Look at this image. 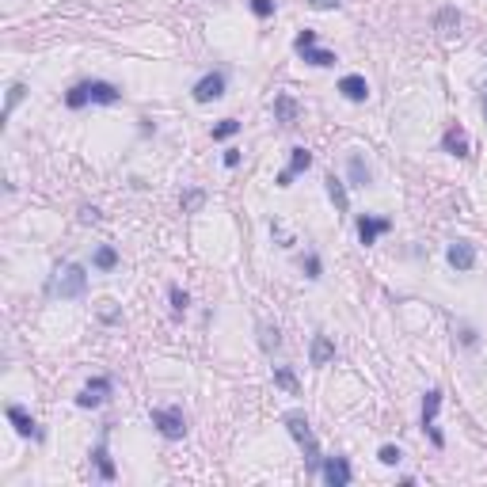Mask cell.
Listing matches in <instances>:
<instances>
[{"instance_id": "cell-25", "label": "cell", "mask_w": 487, "mask_h": 487, "mask_svg": "<svg viewBox=\"0 0 487 487\" xmlns=\"http://www.w3.org/2000/svg\"><path fill=\"white\" fill-rule=\"evenodd\" d=\"M274 381H278V385H282L286 392H297V377L286 369V365H282V369H274Z\"/></svg>"}, {"instance_id": "cell-2", "label": "cell", "mask_w": 487, "mask_h": 487, "mask_svg": "<svg viewBox=\"0 0 487 487\" xmlns=\"http://www.w3.org/2000/svg\"><path fill=\"white\" fill-rule=\"evenodd\" d=\"M286 426H289V434H293V442L305 449L308 464H312V468H320V464H324V457H320V445H316L312 430H308V419L301 415V411H289V415H286Z\"/></svg>"}, {"instance_id": "cell-3", "label": "cell", "mask_w": 487, "mask_h": 487, "mask_svg": "<svg viewBox=\"0 0 487 487\" xmlns=\"http://www.w3.org/2000/svg\"><path fill=\"white\" fill-rule=\"evenodd\" d=\"M84 286H88V274H84V267H80V263H69V267H61L58 278L50 282V293H58V297H80Z\"/></svg>"}, {"instance_id": "cell-30", "label": "cell", "mask_w": 487, "mask_h": 487, "mask_svg": "<svg viewBox=\"0 0 487 487\" xmlns=\"http://www.w3.org/2000/svg\"><path fill=\"white\" fill-rule=\"evenodd\" d=\"M305 274H308V278H320V259H316V255L305 259Z\"/></svg>"}, {"instance_id": "cell-19", "label": "cell", "mask_w": 487, "mask_h": 487, "mask_svg": "<svg viewBox=\"0 0 487 487\" xmlns=\"http://www.w3.org/2000/svg\"><path fill=\"white\" fill-rule=\"evenodd\" d=\"M274 110H278V122H282V126H293V118H297V103L289 99V96H278V99H274Z\"/></svg>"}, {"instance_id": "cell-22", "label": "cell", "mask_w": 487, "mask_h": 487, "mask_svg": "<svg viewBox=\"0 0 487 487\" xmlns=\"http://www.w3.org/2000/svg\"><path fill=\"white\" fill-rule=\"evenodd\" d=\"M115 263H118V251L115 248H99L96 251V267L99 270H115Z\"/></svg>"}, {"instance_id": "cell-21", "label": "cell", "mask_w": 487, "mask_h": 487, "mask_svg": "<svg viewBox=\"0 0 487 487\" xmlns=\"http://www.w3.org/2000/svg\"><path fill=\"white\" fill-rule=\"evenodd\" d=\"M240 134V122L236 118H221L217 126H213V141H229V137Z\"/></svg>"}, {"instance_id": "cell-34", "label": "cell", "mask_w": 487, "mask_h": 487, "mask_svg": "<svg viewBox=\"0 0 487 487\" xmlns=\"http://www.w3.org/2000/svg\"><path fill=\"white\" fill-rule=\"evenodd\" d=\"M483 115H487V96H483Z\"/></svg>"}, {"instance_id": "cell-26", "label": "cell", "mask_w": 487, "mask_h": 487, "mask_svg": "<svg viewBox=\"0 0 487 487\" xmlns=\"http://www.w3.org/2000/svg\"><path fill=\"white\" fill-rule=\"evenodd\" d=\"M377 457H381V464H400V457H404V453H400L396 445H381Z\"/></svg>"}, {"instance_id": "cell-24", "label": "cell", "mask_w": 487, "mask_h": 487, "mask_svg": "<svg viewBox=\"0 0 487 487\" xmlns=\"http://www.w3.org/2000/svg\"><path fill=\"white\" fill-rule=\"evenodd\" d=\"M186 305H191V297H186L179 286H172V308H175V316H183V312H186Z\"/></svg>"}, {"instance_id": "cell-13", "label": "cell", "mask_w": 487, "mask_h": 487, "mask_svg": "<svg viewBox=\"0 0 487 487\" xmlns=\"http://www.w3.org/2000/svg\"><path fill=\"white\" fill-rule=\"evenodd\" d=\"M339 91L350 103H365L369 99V84H365V77H358V72H350V77H343L339 80Z\"/></svg>"}, {"instance_id": "cell-1", "label": "cell", "mask_w": 487, "mask_h": 487, "mask_svg": "<svg viewBox=\"0 0 487 487\" xmlns=\"http://www.w3.org/2000/svg\"><path fill=\"white\" fill-rule=\"evenodd\" d=\"M118 99H122V91L107 80H80L65 91V107H72V110L84 107V103H118Z\"/></svg>"}, {"instance_id": "cell-18", "label": "cell", "mask_w": 487, "mask_h": 487, "mask_svg": "<svg viewBox=\"0 0 487 487\" xmlns=\"http://www.w3.org/2000/svg\"><path fill=\"white\" fill-rule=\"evenodd\" d=\"M91 461H96V468H99V476H103V480H115V464H110V453H107V438H103V442L96 445Z\"/></svg>"}, {"instance_id": "cell-33", "label": "cell", "mask_w": 487, "mask_h": 487, "mask_svg": "<svg viewBox=\"0 0 487 487\" xmlns=\"http://www.w3.org/2000/svg\"><path fill=\"white\" fill-rule=\"evenodd\" d=\"M80 221L88 224V221H99V210H80Z\"/></svg>"}, {"instance_id": "cell-14", "label": "cell", "mask_w": 487, "mask_h": 487, "mask_svg": "<svg viewBox=\"0 0 487 487\" xmlns=\"http://www.w3.org/2000/svg\"><path fill=\"white\" fill-rule=\"evenodd\" d=\"M442 148H445L449 156H461V160H464V156H468V134H464L461 126H449L445 134H442Z\"/></svg>"}, {"instance_id": "cell-9", "label": "cell", "mask_w": 487, "mask_h": 487, "mask_svg": "<svg viewBox=\"0 0 487 487\" xmlns=\"http://www.w3.org/2000/svg\"><path fill=\"white\" fill-rule=\"evenodd\" d=\"M445 259H449V267H457V270H472L476 267V248L468 240H453L449 251H445Z\"/></svg>"}, {"instance_id": "cell-31", "label": "cell", "mask_w": 487, "mask_h": 487, "mask_svg": "<svg viewBox=\"0 0 487 487\" xmlns=\"http://www.w3.org/2000/svg\"><path fill=\"white\" fill-rule=\"evenodd\" d=\"M308 8H316V12H327V8H339V0H305Z\"/></svg>"}, {"instance_id": "cell-15", "label": "cell", "mask_w": 487, "mask_h": 487, "mask_svg": "<svg viewBox=\"0 0 487 487\" xmlns=\"http://www.w3.org/2000/svg\"><path fill=\"white\" fill-rule=\"evenodd\" d=\"M8 423L15 426V434H23V438H39V426H34V419L27 415L23 407H15V404L8 407Z\"/></svg>"}, {"instance_id": "cell-23", "label": "cell", "mask_w": 487, "mask_h": 487, "mask_svg": "<svg viewBox=\"0 0 487 487\" xmlns=\"http://www.w3.org/2000/svg\"><path fill=\"white\" fill-rule=\"evenodd\" d=\"M23 84H12V88H8V103H4V115H12L15 107H20V99H23Z\"/></svg>"}, {"instance_id": "cell-6", "label": "cell", "mask_w": 487, "mask_h": 487, "mask_svg": "<svg viewBox=\"0 0 487 487\" xmlns=\"http://www.w3.org/2000/svg\"><path fill=\"white\" fill-rule=\"evenodd\" d=\"M438 407H442V392L438 388H430L426 396H423V430H426V438L434 442L438 449L445 445V434L438 430Z\"/></svg>"}, {"instance_id": "cell-29", "label": "cell", "mask_w": 487, "mask_h": 487, "mask_svg": "<svg viewBox=\"0 0 487 487\" xmlns=\"http://www.w3.org/2000/svg\"><path fill=\"white\" fill-rule=\"evenodd\" d=\"M278 343H282V339H278V327H263V346H267V350H274Z\"/></svg>"}, {"instance_id": "cell-11", "label": "cell", "mask_w": 487, "mask_h": 487, "mask_svg": "<svg viewBox=\"0 0 487 487\" xmlns=\"http://www.w3.org/2000/svg\"><path fill=\"white\" fill-rule=\"evenodd\" d=\"M388 229H392L388 217H369V213H362V217H358V240L365 244V248H369L381 232H388Z\"/></svg>"}, {"instance_id": "cell-7", "label": "cell", "mask_w": 487, "mask_h": 487, "mask_svg": "<svg viewBox=\"0 0 487 487\" xmlns=\"http://www.w3.org/2000/svg\"><path fill=\"white\" fill-rule=\"evenodd\" d=\"M107 396H110V377H96L80 388L77 404L80 407H99V404H107Z\"/></svg>"}, {"instance_id": "cell-17", "label": "cell", "mask_w": 487, "mask_h": 487, "mask_svg": "<svg viewBox=\"0 0 487 487\" xmlns=\"http://www.w3.org/2000/svg\"><path fill=\"white\" fill-rule=\"evenodd\" d=\"M327 194H331V202H335V210H339V213H346V210H350V198H346V186H343V179H339V175H327Z\"/></svg>"}, {"instance_id": "cell-16", "label": "cell", "mask_w": 487, "mask_h": 487, "mask_svg": "<svg viewBox=\"0 0 487 487\" xmlns=\"http://www.w3.org/2000/svg\"><path fill=\"white\" fill-rule=\"evenodd\" d=\"M308 358H312V365H327L335 358V343L327 339V335H316V339H312V354H308Z\"/></svg>"}, {"instance_id": "cell-10", "label": "cell", "mask_w": 487, "mask_h": 487, "mask_svg": "<svg viewBox=\"0 0 487 487\" xmlns=\"http://www.w3.org/2000/svg\"><path fill=\"white\" fill-rule=\"evenodd\" d=\"M320 472H324V480L331 487H346V483H350V464H346V457H327V461L320 464Z\"/></svg>"}, {"instance_id": "cell-32", "label": "cell", "mask_w": 487, "mask_h": 487, "mask_svg": "<svg viewBox=\"0 0 487 487\" xmlns=\"http://www.w3.org/2000/svg\"><path fill=\"white\" fill-rule=\"evenodd\" d=\"M240 164V153L236 148H229V153H224V167H236Z\"/></svg>"}, {"instance_id": "cell-20", "label": "cell", "mask_w": 487, "mask_h": 487, "mask_svg": "<svg viewBox=\"0 0 487 487\" xmlns=\"http://www.w3.org/2000/svg\"><path fill=\"white\" fill-rule=\"evenodd\" d=\"M346 167H350V179H354V186H365V183H369V167H365V160H362L358 153H350Z\"/></svg>"}, {"instance_id": "cell-8", "label": "cell", "mask_w": 487, "mask_h": 487, "mask_svg": "<svg viewBox=\"0 0 487 487\" xmlns=\"http://www.w3.org/2000/svg\"><path fill=\"white\" fill-rule=\"evenodd\" d=\"M224 96V72H205V77L194 84V103H213Z\"/></svg>"}, {"instance_id": "cell-5", "label": "cell", "mask_w": 487, "mask_h": 487, "mask_svg": "<svg viewBox=\"0 0 487 487\" xmlns=\"http://www.w3.org/2000/svg\"><path fill=\"white\" fill-rule=\"evenodd\" d=\"M293 50L301 53V58H305L308 65H320V69H327V65H335V61H339L331 50H320V46H316V31H301V34H297Z\"/></svg>"}, {"instance_id": "cell-28", "label": "cell", "mask_w": 487, "mask_h": 487, "mask_svg": "<svg viewBox=\"0 0 487 487\" xmlns=\"http://www.w3.org/2000/svg\"><path fill=\"white\" fill-rule=\"evenodd\" d=\"M198 205H202V191H186V194H183V210H186V213L198 210Z\"/></svg>"}, {"instance_id": "cell-12", "label": "cell", "mask_w": 487, "mask_h": 487, "mask_svg": "<svg viewBox=\"0 0 487 487\" xmlns=\"http://www.w3.org/2000/svg\"><path fill=\"white\" fill-rule=\"evenodd\" d=\"M308 164H312V153H308L305 145H297V148H293V156H289V167H286L282 175H278V186H289L297 172H308Z\"/></svg>"}, {"instance_id": "cell-27", "label": "cell", "mask_w": 487, "mask_h": 487, "mask_svg": "<svg viewBox=\"0 0 487 487\" xmlns=\"http://www.w3.org/2000/svg\"><path fill=\"white\" fill-rule=\"evenodd\" d=\"M251 12H255L259 20H267V15H274V0H251Z\"/></svg>"}, {"instance_id": "cell-4", "label": "cell", "mask_w": 487, "mask_h": 487, "mask_svg": "<svg viewBox=\"0 0 487 487\" xmlns=\"http://www.w3.org/2000/svg\"><path fill=\"white\" fill-rule=\"evenodd\" d=\"M153 426L160 430L167 442H179L186 434V419H183L179 407H153Z\"/></svg>"}]
</instances>
